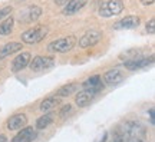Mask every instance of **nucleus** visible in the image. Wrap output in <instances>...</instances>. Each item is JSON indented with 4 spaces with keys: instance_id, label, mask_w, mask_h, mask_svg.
<instances>
[{
    "instance_id": "nucleus-1",
    "label": "nucleus",
    "mask_w": 155,
    "mask_h": 142,
    "mask_svg": "<svg viewBox=\"0 0 155 142\" xmlns=\"http://www.w3.org/2000/svg\"><path fill=\"white\" fill-rule=\"evenodd\" d=\"M75 43H76V38L75 36H66V38L50 42L49 46H48V50L52 52V53H66V52L73 49Z\"/></svg>"
},
{
    "instance_id": "nucleus-2",
    "label": "nucleus",
    "mask_w": 155,
    "mask_h": 142,
    "mask_svg": "<svg viewBox=\"0 0 155 142\" xmlns=\"http://www.w3.org/2000/svg\"><path fill=\"white\" fill-rule=\"evenodd\" d=\"M48 35V28L45 26H38V28L29 29L26 32L22 33V40L26 45H36L39 42H42Z\"/></svg>"
},
{
    "instance_id": "nucleus-3",
    "label": "nucleus",
    "mask_w": 155,
    "mask_h": 142,
    "mask_svg": "<svg viewBox=\"0 0 155 142\" xmlns=\"http://www.w3.org/2000/svg\"><path fill=\"white\" fill-rule=\"evenodd\" d=\"M124 10V2L122 0H108L102 3L99 7V16L101 17H112L119 15Z\"/></svg>"
},
{
    "instance_id": "nucleus-4",
    "label": "nucleus",
    "mask_w": 155,
    "mask_h": 142,
    "mask_svg": "<svg viewBox=\"0 0 155 142\" xmlns=\"http://www.w3.org/2000/svg\"><path fill=\"white\" fill-rule=\"evenodd\" d=\"M53 65H55V59L52 56H36L29 63L30 69L33 72H45L48 69H50Z\"/></svg>"
},
{
    "instance_id": "nucleus-5",
    "label": "nucleus",
    "mask_w": 155,
    "mask_h": 142,
    "mask_svg": "<svg viewBox=\"0 0 155 142\" xmlns=\"http://www.w3.org/2000/svg\"><path fill=\"white\" fill-rule=\"evenodd\" d=\"M101 39H102V32L96 30V29H91L79 39V46L81 48H91V46L99 43Z\"/></svg>"
},
{
    "instance_id": "nucleus-6",
    "label": "nucleus",
    "mask_w": 155,
    "mask_h": 142,
    "mask_svg": "<svg viewBox=\"0 0 155 142\" xmlns=\"http://www.w3.org/2000/svg\"><path fill=\"white\" fill-rule=\"evenodd\" d=\"M152 62H154V56H150V58H137V59H132V60H125L124 66L127 68L128 71H138V69L150 66Z\"/></svg>"
},
{
    "instance_id": "nucleus-7",
    "label": "nucleus",
    "mask_w": 155,
    "mask_h": 142,
    "mask_svg": "<svg viewBox=\"0 0 155 142\" xmlns=\"http://www.w3.org/2000/svg\"><path fill=\"white\" fill-rule=\"evenodd\" d=\"M36 138H38L36 129H33V126H28L20 129V132L12 139V142H33Z\"/></svg>"
},
{
    "instance_id": "nucleus-8",
    "label": "nucleus",
    "mask_w": 155,
    "mask_h": 142,
    "mask_svg": "<svg viewBox=\"0 0 155 142\" xmlns=\"http://www.w3.org/2000/svg\"><path fill=\"white\" fill-rule=\"evenodd\" d=\"M28 124V118L25 114H16L10 116L7 119V128L10 131H19V129H23L25 125Z\"/></svg>"
},
{
    "instance_id": "nucleus-9",
    "label": "nucleus",
    "mask_w": 155,
    "mask_h": 142,
    "mask_svg": "<svg viewBox=\"0 0 155 142\" xmlns=\"http://www.w3.org/2000/svg\"><path fill=\"white\" fill-rule=\"evenodd\" d=\"M30 63V53L29 52H22L15 58V60L12 62V71L13 72H20L23 71L26 66Z\"/></svg>"
},
{
    "instance_id": "nucleus-10",
    "label": "nucleus",
    "mask_w": 155,
    "mask_h": 142,
    "mask_svg": "<svg viewBox=\"0 0 155 142\" xmlns=\"http://www.w3.org/2000/svg\"><path fill=\"white\" fill-rule=\"evenodd\" d=\"M82 86H83V89H88V91H91V92H94L96 95L98 92H101L104 89V83H102V79H101L99 75H94V76H91L89 79H86L82 83Z\"/></svg>"
},
{
    "instance_id": "nucleus-11",
    "label": "nucleus",
    "mask_w": 155,
    "mask_h": 142,
    "mask_svg": "<svg viewBox=\"0 0 155 142\" xmlns=\"http://www.w3.org/2000/svg\"><path fill=\"white\" fill-rule=\"evenodd\" d=\"M42 15V9L39 6L33 5V6H29L26 10L22 13V19L25 23H29V22H33V20H38L39 17Z\"/></svg>"
},
{
    "instance_id": "nucleus-12",
    "label": "nucleus",
    "mask_w": 155,
    "mask_h": 142,
    "mask_svg": "<svg viewBox=\"0 0 155 142\" xmlns=\"http://www.w3.org/2000/svg\"><path fill=\"white\" fill-rule=\"evenodd\" d=\"M139 17L137 16H127L121 19L119 22H116L114 25V29H135L139 26Z\"/></svg>"
},
{
    "instance_id": "nucleus-13",
    "label": "nucleus",
    "mask_w": 155,
    "mask_h": 142,
    "mask_svg": "<svg viewBox=\"0 0 155 142\" xmlns=\"http://www.w3.org/2000/svg\"><path fill=\"white\" fill-rule=\"evenodd\" d=\"M86 3H88V0H69L66 5L63 6L62 13H63V15H68V16H69V15H73V13H76V12L81 10Z\"/></svg>"
},
{
    "instance_id": "nucleus-14",
    "label": "nucleus",
    "mask_w": 155,
    "mask_h": 142,
    "mask_svg": "<svg viewBox=\"0 0 155 142\" xmlns=\"http://www.w3.org/2000/svg\"><path fill=\"white\" fill-rule=\"evenodd\" d=\"M95 98V93L88 91V89H83L82 92H79L76 95V98H75V102L79 108H85V106H88Z\"/></svg>"
},
{
    "instance_id": "nucleus-15",
    "label": "nucleus",
    "mask_w": 155,
    "mask_h": 142,
    "mask_svg": "<svg viewBox=\"0 0 155 142\" xmlns=\"http://www.w3.org/2000/svg\"><path fill=\"white\" fill-rule=\"evenodd\" d=\"M104 79H105V82L108 85H118L119 82L124 81V75H122L121 69L115 68V69H111V71L106 72L104 75Z\"/></svg>"
},
{
    "instance_id": "nucleus-16",
    "label": "nucleus",
    "mask_w": 155,
    "mask_h": 142,
    "mask_svg": "<svg viewBox=\"0 0 155 142\" xmlns=\"http://www.w3.org/2000/svg\"><path fill=\"white\" fill-rule=\"evenodd\" d=\"M20 50H22V43H17V42L6 43L0 48V59H5V58L13 55L16 52H20Z\"/></svg>"
},
{
    "instance_id": "nucleus-17",
    "label": "nucleus",
    "mask_w": 155,
    "mask_h": 142,
    "mask_svg": "<svg viewBox=\"0 0 155 142\" xmlns=\"http://www.w3.org/2000/svg\"><path fill=\"white\" fill-rule=\"evenodd\" d=\"M59 105H61V98H59V96H50V98H46L45 101H42L39 109L42 111L43 114H48L50 111L56 109Z\"/></svg>"
},
{
    "instance_id": "nucleus-18",
    "label": "nucleus",
    "mask_w": 155,
    "mask_h": 142,
    "mask_svg": "<svg viewBox=\"0 0 155 142\" xmlns=\"http://www.w3.org/2000/svg\"><path fill=\"white\" fill-rule=\"evenodd\" d=\"M13 25H15L13 17L12 16L6 17L5 20L0 23V35H2V36H7V35H10L12 30H13Z\"/></svg>"
},
{
    "instance_id": "nucleus-19",
    "label": "nucleus",
    "mask_w": 155,
    "mask_h": 142,
    "mask_svg": "<svg viewBox=\"0 0 155 142\" xmlns=\"http://www.w3.org/2000/svg\"><path fill=\"white\" fill-rule=\"evenodd\" d=\"M52 122H53V115L45 114L43 116H40V118L36 121V128H38V129H45V128L49 126Z\"/></svg>"
},
{
    "instance_id": "nucleus-20",
    "label": "nucleus",
    "mask_w": 155,
    "mask_h": 142,
    "mask_svg": "<svg viewBox=\"0 0 155 142\" xmlns=\"http://www.w3.org/2000/svg\"><path fill=\"white\" fill-rule=\"evenodd\" d=\"M79 85L78 83H69V85H65V86H62L59 91H58V96H69V95H72L75 91H76Z\"/></svg>"
},
{
    "instance_id": "nucleus-21",
    "label": "nucleus",
    "mask_w": 155,
    "mask_h": 142,
    "mask_svg": "<svg viewBox=\"0 0 155 142\" xmlns=\"http://www.w3.org/2000/svg\"><path fill=\"white\" fill-rule=\"evenodd\" d=\"M112 142H129V137L127 135V132L124 131V128L122 129H116L114 132V139Z\"/></svg>"
},
{
    "instance_id": "nucleus-22",
    "label": "nucleus",
    "mask_w": 155,
    "mask_h": 142,
    "mask_svg": "<svg viewBox=\"0 0 155 142\" xmlns=\"http://www.w3.org/2000/svg\"><path fill=\"white\" fill-rule=\"evenodd\" d=\"M71 114H72V105H65V106L61 109L59 116H61L62 119H65V118H66V116H69Z\"/></svg>"
},
{
    "instance_id": "nucleus-23",
    "label": "nucleus",
    "mask_w": 155,
    "mask_h": 142,
    "mask_svg": "<svg viewBox=\"0 0 155 142\" xmlns=\"http://www.w3.org/2000/svg\"><path fill=\"white\" fill-rule=\"evenodd\" d=\"M12 10H13V9H12L10 6H6V7H3V9H0V20H3V19L10 16Z\"/></svg>"
},
{
    "instance_id": "nucleus-24",
    "label": "nucleus",
    "mask_w": 155,
    "mask_h": 142,
    "mask_svg": "<svg viewBox=\"0 0 155 142\" xmlns=\"http://www.w3.org/2000/svg\"><path fill=\"white\" fill-rule=\"evenodd\" d=\"M147 32L151 33V35L155 33V19H151L150 22L147 23Z\"/></svg>"
},
{
    "instance_id": "nucleus-25",
    "label": "nucleus",
    "mask_w": 155,
    "mask_h": 142,
    "mask_svg": "<svg viewBox=\"0 0 155 142\" xmlns=\"http://www.w3.org/2000/svg\"><path fill=\"white\" fill-rule=\"evenodd\" d=\"M150 119H151V124L154 125V124H155V118H154V109H150Z\"/></svg>"
},
{
    "instance_id": "nucleus-26",
    "label": "nucleus",
    "mask_w": 155,
    "mask_h": 142,
    "mask_svg": "<svg viewBox=\"0 0 155 142\" xmlns=\"http://www.w3.org/2000/svg\"><path fill=\"white\" fill-rule=\"evenodd\" d=\"M56 2V5H59V6H65L69 2V0H55Z\"/></svg>"
},
{
    "instance_id": "nucleus-27",
    "label": "nucleus",
    "mask_w": 155,
    "mask_h": 142,
    "mask_svg": "<svg viewBox=\"0 0 155 142\" xmlns=\"http://www.w3.org/2000/svg\"><path fill=\"white\" fill-rule=\"evenodd\" d=\"M141 3H142L144 6H150V5L154 3V0H141Z\"/></svg>"
},
{
    "instance_id": "nucleus-28",
    "label": "nucleus",
    "mask_w": 155,
    "mask_h": 142,
    "mask_svg": "<svg viewBox=\"0 0 155 142\" xmlns=\"http://www.w3.org/2000/svg\"><path fill=\"white\" fill-rule=\"evenodd\" d=\"M0 142H7V138H6V135H0Z\"/></svg>"
},
{
    "instance_id": "nucleus-29",
    "label": "nucleus",
    "mask_w": 155,
    "mask_h": 142,
    "mask_svg": "<svg viewBox=\"0 0 155 142\" xmlns=\"http://www.w3.org/2000/svg\"><path fill=\"white\" fill-rule=\"evenodd\" d=\"M129 142H145L144 139H129Z\"/></svg>"
},
{
    "instance_id": "nucleus-30",
    "label": "nucleus",
    "mask_w": 155,
    "mask_h": 142,
    "mask_svg": "<svg viewBox=\"0 0 155 142\" xmlns=\"http://www.w3.org/2000/svg\"><path fill=\"white\" fill-rule=\"evenodd\" d=\"M106 138H108V135L105 134V135H104V138H102V141H99V142H106Z\"/></svg>"
}]
</instances>
